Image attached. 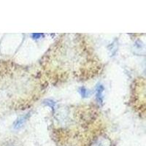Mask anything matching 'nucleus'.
<instances>
[{"label": "nucleus", "mask_w": 146, "mask_h": 146, "mask_svg": "<svg viewBox=\"0 0 146 146\" xmlns=\"http://www.w3.org/2000/svg\"><path fill=\"white\" fill-rule=\"evenodd\" d=\"M44 104L47 106H49L52 108V109H54L55 108V105H56V103L53 101V100H47L45 101H44Z\"/></svg>", "instance_id": "obj_4"}, {"label": "nucleus", "mask_w": 146, "mask_h": 146, "mask_svg": "<svg viewBox=\"0 0 146 146\" xmlns=\"http://www.w3.org/2000/svg\"><path fill=\"white\" fill-rule=\"evenodd\" d=\"M29 117V115H24V116H22L21 118H19L18 119H17V121L14 123V128L15 129H19L22 126V125L25 123V121H27V118Z\"/></svg>", "instance_id": "obj_2"}, {"label": "nucleus", "mask_w": 146, "mask_h": 146, "mask_svg": "<svg viewBox=\"0 0 146 146\" xmlns=\"http://www.w3.org/2000/svg\"><path fill=\"white\" fill-rule=\"evenodd\" d=\"M79 92H80V95H81V96L82 97H83V98H86V97H87V96H88V90H87L86 88H84V87H81V88H80V89H79Z\"/></svg>", "instance_id": "obj_3"}, {"label": "nucleus", "mask_w": 146, "mask_h": 146, "mask_svg": "<svg viewBox=\"0 0 146 146\" xmlns=\"http://www.w3.org/2000/svg\"><path fill=\"white\" fill-rule=\"evenodd\" d=\"M96 100L99 102L100 103H102V100H103V91H104V87H103L102 85L99 84L96 87Z\"/></svg>", "instance_id": "obj_1"}]
</instances>
